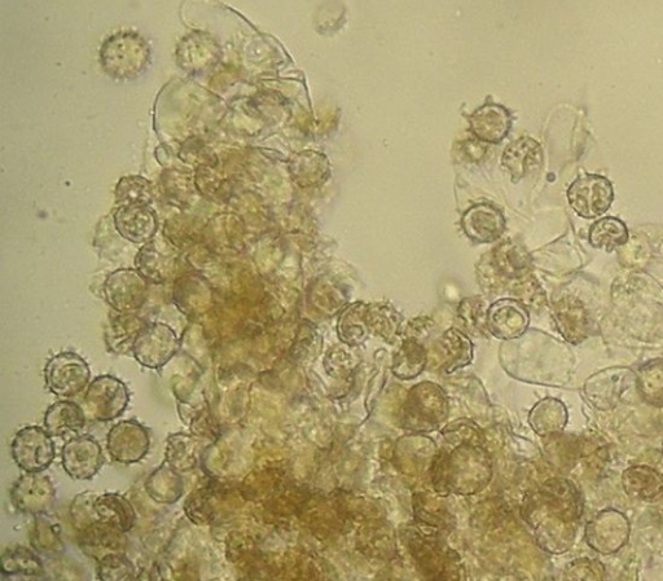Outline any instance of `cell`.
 <instances>
[{"label":"cell","instance_id":"obj_1","mask_svg":"<svg viewBox=\"0 0 663 581\" xmlns=\"http://www.w3.org/2000/svg\"><path fill=\"white\" fill-rule=\"evenodd\" d=\"M130 403L129 387L117 377L100 376L87 386L83 409L98 422H109L124 415Z\"/></svg>","mask_w":663,"mask_h":581},{"label":"cell","instance_id":"obj_2","mask_svg":"<svg viewBox=\"0 0 663 581\" xmlns=\"http://www.w3.org/2000/svg\"><path fill=\"white\" fill-rule=\"evenodd\" d=\"M91 371L86 360L76 352L52 356L45 368L47 389L59 398H73L90 385Z\"/></svg>","mask_w":663,"mask_h":581},{"label":"cell","instance_id":"obj_3","mask_svg":"<svg viewBox=\"0 0 663 581\" xmlns=\"http://www.w3.org/2000/svg\"><path fill=\"white\" fill-rule=\"evenodd\" d=\"M13 461L25 473L45 472L55 461L56 448L52 435L41 426H26L12 440Z\"/></svg>","mask_w":663,"mask_h":581},{"label":"cell","instance_id":"obj_4","mask_svg":"<svg viewBox=\"0 0 663 581\" xmlns=\"http://www.w3.org/2000/svg\"><path fill=\"white\" fill-rule=\"evenodd\" d=\"M568 200L579 217L599 218L607 213L613 204V184L601 175L579 176L569 188Z\"/></svg>","mask_w":663,"mask_h":581},{"label":"cell","instance_id":"obj_5","mask_svg":"<svg viewBox=\"0 0 663 581\" xmlns=\"http://www.w3.org/2000/svg\"><path fill=\"white\" fill-rule=\"evenodd\" d=\"M179 349V340L169 325L147 324L133 347V355L139 364L148 369H160L169 363Z\"/></svg>","mask_w":663,"mask_h":581},{"label":"cell","instance_id":"obj_6","mask_svg":"<svg viewBox=\"0 0 663 581\" xmlns=\"http://www.w3.org/2000/svg\"><path fill=\"white\" fill-rule=\"evenodd\" d=\"M11 503L20 513H48L56 503L55 484L42 473H26L13 484Z\"/></svg>","mask_w":663,"mask_h":581},{"label":"cell","instance_id":"obj_7","mask_svg":"<svg viewBox=\"0 0 663 581\" xmlns=\"http://www.w3.org/2000/svg\"><path fill=\"white\" fill-rule=\"evenodd\" d=\"M104 462L103 448L91 435H79L68 440L61 451L65 473L76 481H90L103 468Z\"/></svg>","mask_w":663,"mask_h":581},{"label":"cell","instance_id":"obj_8","mask_svg":"<svg viewBox=\"0 0 663 581\" xmlns=\"http://www.w3.org/2000/svg\"><path fill=\"white\" fill-rule=\"evenodd\" d=\"M149 448V431L138 421H122L108 433L107 450L118 464L131 465L142 461L148 455Z\"/></svg>","mask_w":663,"mask_h":581},{"label":"cell","instance_id":"obj_9","mask_svg":"<svg viewBox=\"0 0 663 581\" xmlns=\"http://www.w3.org/2000/svg\"><path fill=\"white\" fill-rule=\"evenodd\" d=\"M104 294L113 310L131 314L146 303V280L133 270L117 271L108 277Z\"/></svg>","mask_w":663,"mask_h":581},{"label":"cell","instance_id":"obj_10","mask_svg":"<svg viewBox=\"0 0 663 581\" xmlns=\"http://www.w3.org/2000/svg\"><path fill=\"white\" fill-rule=\"evenodd\" d=\"M629 538V522L621 513L608 510L601 513L587 527V540L592 548L601 553H613L623 547Z\"/></svg>","mask_w":663,"mask_h":581},{"label":"cell","instance_id":"obj_11","mask_svg":"<svg viewBox=\"0 0 663 581\" xmlns=\"http://www.w3.org/2000/svg\"><path fill=\"white\" fill-rule=\"evenodd\" d=\"M78 543L86 556L98 562L109 554L126 553L127 548L126 532L102 521L79 531Z\"/></svg>","mask_w":663,"mask_h":581},{"label":"cell","instance_id":"obj_12","mask_svg":"<svg viewBox=\"0 0 663 581\" xmlns=\"http://www.w3.org/2000/svg\"><path fill=\"white\" fill-rule=\"evenodd\" d=\"M208 439L190 434H171L166 439L165 462L179 473L191 472L200 464Z\"/></svg>","mask_w":663,"mask_h":581},{"label":"cell","instance_id":"obj_13","mask_svg":"<svg viewBox=\"0 0 663 581\" xmlns=\"http://www.w3.org/2000/svg\"><path fill=\"white\" fill-rule=\"evenodd\" d=\"M118 232L125 239L143 242L152 239L157 231L156 215L144 204H126L114 215Z\"/></svg>","mask_w":663,"mask_h":581},{"label":"cell","instance_id":"obj_14","mask_svg":"<svg viewBox=\"0 0 663 581\" xmlns=\"http://www.w3.org/2000/svg\"><path fill=\"white\" fill-rule=\"evenodd\" d=\"M555 316L562 336L569 342L581 343L590 336V315L578 299H562L555 307Z\"/></svg>","mask_w":663,"mask_h":581},{"label":"cell","instance_id":"obj_15","mask_svg":"<svg viewBox=\"0 0 663 581\" xmlns=\"http://www.w3.org/2000/svg\"><path fill=\"white\" fill-rule=\"evenodd\" d=\"M86 412L83 407L70 400H60L48 407L45 415V428L52 437H67L77 434L86 426Z\"/></svg>","mask_w":663,"mask_h":581},{"label":"cell","instance_id":"obj_16","mask_svg":"<svg viewBox=\"0 0 663 581\" xmlns=\"http://www.w3.org/2000/svg\"><path fill=\"white\" fill-rule=\"evenodd\" d=\"M147 327L146 321L131 314L114 316L105 332V343L113 354L125 355L133 352L134 343L142 330Z\"/></svg>","mask_w":663,"mask_h":581},{"label":"cell","instance_id":"obj_17","mask_svg":"<svg viewBox=\"0 0 663 581\" xmlns=\"http://www.w3.org/2000/svg\"><path fill=\"white\" fill-rule=\"evenodd\" d=\"M542 161V148L530 138L517 140L507 149L503 157V165L507 167L515 182L531 171L538 170Z\"/></svg>","mask_w":663,"mask_h":581},{"label":"cell","instance_id":"obj_18","mask_svg":"<svg viewBox=\"0 0 663 581\" xmlns=\"http://www.w3.org/2000/svg\"><path fill=\"white\" fill-rule=\"evenodd\" d=\"M95 510L100 521L129 532L136 522L134 506L125 496L120 494H104L96 496Z\"/></svg>","mask_w":663,"mask_h":581},{"label":"cell","instance_id":"obj_19","mask_svg":"<svg viewBox=\"0 0 663 581\" xmlns=\"http://www.w3.org/2000/svg\"><path fill=\"white\" fill-rule=\"evenodd\" d=\"M30 544L35 552L47 557L61 556L65 552V543L61 536V528L54 517L47 513L35 516L34 526L30 532Z\"/></svg>","mask_w":663,"mask_h":581},{"label":"cell","instance_id":"obj_20","mask_svg":"<svg viewBox=\"0 0 663 581\" xmlns=\"http://www.w3.org/2000/svg\"><path fill=\"white\" fill-rule=\"evenodd\" d=\"M184 482L179 472L164 462L146 482L149 497L160 504H174L183 495Z\"/></svg>","mask_w":663,"mask_h":581},{"label":"cell","instance_id":"obj_21","mask_svg":"<svg viewBox=\"0 0 663 581\" xmlns=\"http://www.w3.org/2000/svg\"><path fill=\"white\" fill-rule=\"evenodd\" d=\"M0 570L3 576H29L41 578L45 575V565L33 549L13 547L4 550L0 557Z\"/></svg>","mask_w":663,"mask_h":581},{"label":"cell","instance_id":"obj_22","mask_svg":"<svg viewBox=\"0 0 663 581\" xmlns=\"http://www.w3.org/2000/svg\"><path fill=\"white\" fill-rule=\"evenodd\" d=\"M471 121L478 138L487 142H500L511 126L507 110L499 105H486L478 109Z\"/></svg>","mask_w":663,"mask_h":581},{"label":"cell","instance_id":"obj_23","mask_svg":"<svg viewBox=\"0 0 663 581\" xmlns=\"http://www.w3.org/2000/svg\"><path fill=\"white\" fill-rule=\"evenodd\" d=\"M627 494L634 499L649 500L663 491V477L649 466H632L622 478Z\"/></svg>","mask_w":663,"mask_h":581},{"label":"cell","instance_id":"obj_24","mask_svg":"<svg viewBox=\"0 0 663 581\" xmlns=\"http://www.w3.org/2000/svg\"><path fill=\"white\" fill-rule=\"evenodd\" d=\"M503 218L498 211L478 206L469 211L464 218V227L468 235L478 241H493L503 232Z\"/></svg>","mask_w":663,"mask_h":581},{"label":"cell","instance_id":"obj_25","mask_svg":"<svg viewBox=\"0 0 663 581\" xmlns=\"http://www.w3.org/2000/svg\"><path fill=\"white\" fill-rule=\"evenodd\" d=\"M629 240V231L626 224L617 218H603L597 220L590 231V242L595 249H604L607 252L625 245Z\"/></svg>","mask_w":663,"mask_h":581},{"label":"cell","instance_id":"obj_26","mask_svg":"<svg viewBox=\"0 0 663 581\" xmlns=\"http://www.w3.org/2000/svg\"><path fill=\"white\" fill-rule=\"evenodd\" d=\"M98 578L100 580H133L136 569L126 553L109 554L98 562Z\"/></svg>","mask_w":663,"mask_h":581},{"label":"cell","instance_id":"obj_27","mask_svg":"<svg viewBox=\"0 0 663 581\" xmlns=\"http://www.w3.org/2000/svg\"><path fill=\"white\" fill-rule=\"evenodd\" d=\"M95 499V494L85 492V494L76 496V499L70 505V517H72L73 525L76 526L78 531L85 530V528L100 521L95 510Z\"/></svg>","mask_w":663,"mask_h":581},{"label":"cell","instance_id":"obj_28","mask_svg":"<svg viewBox=\"0 0 663 581\" xmlns=\"http://www.w3.org/2000/svg\"><path fill=\"white\" fill-rule=\"evenodd\" d=\"M641 395L652 403L663 402V362L653 363L640 373Z\"/></svg>","mask_w":663,"mask_h":581},{"label":"cell","instance_id":"obj_29","mask_svg":"<svg viewBox=\"0 0 663 581\" xmlns=\"http://www.w3.org/2000/svg\"><path fill=\"white\" fill-rule=\"evenodd\" d=\"M118 200H122L126 204H144L146 205L151 198H149V183L142 178H135V188H131L129 180L124 179L117 189Z\"/></svg>","mask_w":663,"mask_h":581},{"label":"cell","instance_id":"obj_30","mask_svg":"<svg viewBox=\"0 0 663 581\" xmlns=\"http://www.w3.org/2000/svg\"><path fill=\"white\" fill-rule=\"evenodd\" d=\"M568 571L570 578L574 579H603L604 576V566L597 561H575Z\"/></svg>","mask_w":663,"mask_h":581},{"label":"cell","instance_id":"obj_31","mask_svg":"<svg viewBox=\"0 0 663 581\" xmlns=\"http://www.w3.org/2000/svg\"><path fill=\"white\" fill-rule=\"evenodd\" d=\"M203 491L195 492V494L190 496V499L186 503L193 505H199V510H196L195 513H192L190 519L192 522H195L196 525H203V523H209L212 519V509L208 504V496L201 495Z\"/></svg>","mask_w":663,"mask_h":581}]
</instances>
